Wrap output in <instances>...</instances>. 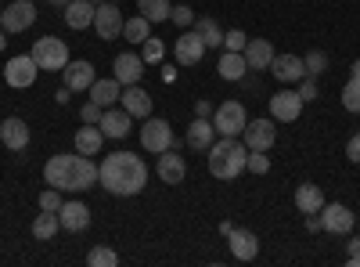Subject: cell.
Returning a JSON list of instances; mask_svg holds the SVG:
<instances>
[{
    "label": "cell",
    "instance_id": "f546056e",
    "mask_svg": "<svg viewBox=\"0 0 360 267\" xmlns=\"http://www.w3.org/2000/svg\"><path fill=\"white\" fill-rule=\"evenodd\" d=\"M62 231V221H58V213H51V210H44V213H37V221H33V235L40 242H47V239H54V235Z\"/></svg>",
    "mask_w": 360,
    "mask_h": 267
},
{
    "label": "cell",
    "instance_id": "7a4b0ae2",
    "mask_svg": "<svg viewBox=\"0 0 360 267\" xmlns=\"http://www.w3.org/2000/svg\"><path fill=\"white\" fill-rule=\"evenodd\" d=\"M44 181L58 192H86L98 185V166L90 163L83 152L76 156H51L47 166H44Z\"/></svg>",
    "mask_w": 360,
    "mask_h": 267
},
{
    "label": "cell",
    "instance_id": "816d5d0a",
    "mask_svg": "<svg viewBox=\"0 0 360 267\" xmlns=\"http://www.w3.org/2000/svg\"><path fill=\"white\" fill-rule=\"evenodd\" d=\"M0 11H4V8H0Z\"/></svg>",
    "mask_w": 360,
    "mask_h": 267
},
{
    "label": "cell",
    "instance_id": "d6986e66",
    "mask_svg": "<svg viewBox=\"0 0 360 267\" xmlns=\"http://www.w3.org/2000/svg\"><path fill=\"white\" fill-rule=\"evenodd\" d=\"M0 141H4L11 152H22V148L29 144V127H25V120H18V116H8V120L0 123Z\"/></svg>",
    "mask_w": 360,
    "mask_h": 267
},
{
    "label": "cell",
    "instance_id": "5b68a950",
    "mask_svg": "<svg viewBox=\"0 0 360 267\" xmlns=\"http://www.w3.org/2000/svg\"><path fill=\"white\" fill-rule=\"evenodd\" d=\"M245 123H249V116H245V105L242 101H224L217 108V116H213V127L224 137H238V134L245 130Z\"/></svg>",
    "mask_w": 360,
    "mask_h": 267
},
{
    "label": "cell",
    "instance_id": "4fadbf2b",
    "mask_svg": "<svg viewBox=\"0 0 360 267\" xmlns=\"http://www.w3.org/2000/svg\"><path fill=\"white\" fill-rule=\"evenodd\" d=\"M173 51H176V62L180 66H198L202 54H205V44H202V37L195 33V29H184V33L176 37Z\"/></svg>",
    "mask_w": 360,
    "mask_h": 267
},
{
    "label": "cell",
    "instance_id": "74e56055",
    "mask_svg": "<svg viewBox=\"0 0 360 267\" xmlns=\"http://www.w3.org/2000/svg\"><path fill=\"white\" fill-rule=\"evenodd\" d=\"M162 54H166V47H162V40H155V37H148L144 40V62H162Z\"/></svg>",
    "mask_w": 360,
    "mask_h": 267
},
{
    "label": "cell",
    "instance_id": "3957f363",
    "mask_svg": "<svg viewBox=\"0 0 360 267\" xmlns=\"http://www.w3.org/2000/svg\"><path fill=\"white\" fill-rule=\"evenodd\" d=\"M245 159H249V148L245 141L238 137H220L209 144V173L220 177V181H234V177L245 173Z\"/></svg>",
    "mask_w": 360,
    "mask_h": 267
},
{
    "label": "cell",
    "instance_id": "7dc6e473",
    "mask_svg": "<svg viewBox=\"0 0 360 267\" xmlns=\"http://www.w3.org/2000/svg\"><path fill=\"white\" fill-rule=\"evenodd\" d=\"M307 228L317 231V228H321V217H317V213H307Z\"/></svg>",
    "mask_w": 360,
    "mask_h": 267
},
{
    "label": "cell",
    "instance_id": "8fae6325",
    "mask_svg": "<svg viewBox=\"0 0 360 267\" xmlns=\"http://www.w3.org/2000/svg\"><path fill=\"white\" fill-rule=\"evenodd\" d=\"M353 210L349 206H342V202H324L321 206V228L324 231H332V235H346V231H353Z\"/></svg>",
    "mask_w": 360,
    "mask_h": 267
},
{
    "label": "cell",
    "instance_id": "cb8c5ba5",
    "mask_svg": "<svg viewBox=\"0 0 360 267\" xmlns=\"http://www.w3.org/2000/svg\"><path fill=\"white\" fill-rule=\"evenodd\" d=\"M245 62H249V69H270V62H274V44H270V40H249L245 44Z\"/></svg>",
    "mask_w": 360,
    "mask_h": 267
},
{
    "label": "cell",
    "instance_id": "d4e9b609",
    "mask_svg": "<svg viewBox=\"0 0 360 267\" xmlns=\"http://www.w3.org/2000/svg\"><path fill=\"white\" fill-rule=\"evenodd\" d=\"M119 101H123V108L134 116V120H137V116H152V94H148V91H141L137 83H130Z\"/></svg>",
    "mask_w": 360,
    "mask_h": 267
},
{
    "label": "cell",
    "instance_id": "681fc988",
    "mask_svg": "<svg viewBox=\"0 0 360 267\" xmlns=\"http://www.w3.org/2000/svg\"><path fill=\"white\" fill-rule=\"evenodd\" d=\"M353 80H360V58H356V62H353Z\"/></svg>",
    "mask_w": 360,
    "mask_h": 267
},
{
    "label": "cell",
    "instance_id": "f907efd6",
    "mask_svg": "<svg viewBox=\"0 0 360 267\" xmlns=\"http://www.w3.org/2000/svg\"><path fill=\"white\" fill-rule=\"evenodd\" d=\"M51 4H58V8H65V4H69V0H51Z\"/></svg>",
    "mask_w": 360,
    "mask_h": 267
},
{
    "label": "cell",
    "instance_id": "44dd1931",
    "mask_svg": "<svg viewBox=\"0 0 360 267\" xmlns=\"http://www.w3.org/2000/svg\"><path fill=\"white\" fill-rule=\"evenodd\" d=\"M119 98H123V83H119L115 76H112V80H94V83H90V101H98L101 108H112Z\"/></svg>",
    "mask_w": 360,
    "mask_h": 267
},
{
    "label": "cell",
    "instance_id": "8992f818",
    "mask_svg": "<svg viewBox=\"0 0 360 267\" xmlns=\"http://www.w3.org/2000/svg\"><path fill=\"white\" fill-rule=\"evenodd\" d=\"M37 69L40 66H37L33 54H18L4 66V80H8V87H15V91H25V87L37 83Z\"/></svg>",
    "mask_w": 360,
    "mask_h": 267
},
{
    "label": "cell",
    "instance_id": "d590c367",
    "mask_svg": "<svg viewBox=\"0 0 360 267\" xmlns=\"http://www.w3.org/2000/svg\"><path fill=\"white\" fill-rule=\"evenodd\" d=\"M303 66H307V76H321V73L328 69V54H324V51H310V54L303 58Z\"/></svg>",
    "mask_w": 360,
    "mask_h": 267
},
{
    "label": "cell",
    "instance_id": "4316f807",
    "mask_svg": "<svg viewBox=\"0 0 360 267\" xmlns=\"http://www.w3.org/2000/svg\"><path fill=\"white\" fill-rule=\"evenodd\" d=\"M65 25L69 29L94 25V4H90V0H69V4H65Z\"/></svg>",
    "mask_w": 360,
    "mask_h": 267
},
{
    "label": "cell",
    "instance_id": "ac0fdd59",
    "mask_svg": "<svg viewBox=\"0 0 360 267\" xmlns=\"http://www.w3.org/2000/svg\"><path fill=\"white\" fill-rule=\"evenodd\" d=\"M112 69H115V80L123 83V87H130V83H137L141 80V73H144V58L141 54H119L115 62H112Z\"/></svg>",
    "mask_w": 360,
    "mask_h": 267
},
{
    "label": "cell",
    "instance_id": "7c38bea8",
    "mask_svg": "<svg viewBox=\"0 0 360 267\" xmlns=\"http://www.w3.org/2000/svg\"><path fill=\"white\" fill-rule=\"evenodd\" d=\"M303 98H299L295 91H278L274 98H270V116H274L278 123H295L299 112H303Z\"/></svg>",
    "mask_w": 360,
    "mask_h": 267
},
{
    "label": "cell",
    "instance_id": "f6af8a7d",
    "mask_svg": "<svg viewBox=\"0 0 360 267\" xmlns=\"http://www.w3.org/2000/svg\"><path fill=\"white\" fill-rule=\"evenodd\" d=\"M349 267H360V235H353L349 242Z\"/></svg>",
    "mask_w": 360,
    "mask_h": 267
},
{
    "label": "cell",
    "instance_id": "9a60e30c",
    "mask_svg": "<svg viewBox=\"0 0 360 267\" xmlns=\"http://www.w3.org/2000/svg\"><path fill=\"white\" fill-rule=\"evenodd\" d=\"M270 73H274L281 83H299L307 76V66H303V58H295V54H274Z\"/></svg>",
    "mask_w": 360,
    "mask_h": 267
},
{
    "label": "cell",
    "instance_id": "d6a6232c",
    "mask_svg": "<svg viewBox=\"0 0 360 267\" xmlns=\"http://www.w3.org/2000/svg\"><path fill=\"white\" fill-rule=\"evenodd\" d=\"M169 0H137V11L148 18V22H166L169 18Z\"/></svg>",
    "mask_w": 360,
    "mask_h": 267
},
{
    "label": "cell",
    "instance_id": "e575fe53",
    "mask_svg": "<svg viewBox=\"0 0 360 267\" xmlns=\"http://www.w3.org/2000/svg\"><path fill=\"white\" fill-rule=\"evenodd\" d=\"M342 108L346 112H360V80H353V76L342 87Z\"/></svg>",
    "mask_w": 360,
    "mask_h": 267
},
{
    "label": "cell",
    "instance_id": "7402d4cb",
    "mask_svg": "<svg viewBox=\"0 0 360 267\" xmlns=\"http://www.w3.org/2000/svg\"><path fill=\"white\" fill-rule=\"evenodd\" d=\"M217 141V127L209 123V116H198V120L188 127V144L195 152H209V144Z\"/></svg>",
    "mask_w": 360,
    "mask_h": 267
},
{
    "label": "cell",
    "instance_id": "ffe728a7",
    "mask_svg": "<svg viewBox=\"0 0 360 267\" xmlns=\"http://www.w3.org/2000/svg\"><path fill=\"white\" fill-rule=\"evenodd\" d=\"M58 221H62L65 231H86V228H90V210H86L83 202H62Z\"/></svg>",
    "mask_w": 360,
    "mask_h": 267
},
{
    "label": "cell",
    "instance_id": "f35d334b",
    "mask_svg": "<svg viewBox=\"0 0 360 267\" xmlns=\"http://www.w3.org/2000/svg\"><path fill=\"white\" fill-rule=\"evenodd\" d=\"M62 192H58V188H47L44 195H40V210H51V213H58V210H62Z\"/></svg>",
    "mask_w": 360,
    "mask_h": 267
},
{
    "label": "cell",
    "instance_id": "277c9868",
    "mask_svg": "<svg viewBox=\"0 0 360 267\" xmlns=\"http://www.w3.org/2000/svg\"><path fill=\"white\" fill-rule=\"evenodd\" d=\"M33 58H37L40 69L62 73L69 66V47H65V40H58V37H40L37 47H33Z\"/></svg>",
    "mask_w": 360,
    "mask_h": 267
},
{
    "label": "cell",
    "instance_id": "30bf717a",
    "mask_svg": "<svg viewBox=\"0 0 360 267\" xmlns=\"http://www.w3.org/2000/svg\"><path fill=\"white\" fill-rule=\"evenodd\" d=\"M94 29H98V37H101V40L123 37V11H119L112 0L98 4V8H94Z\"/></svg>",
    "mask_w": 360,
    "mask_h": 267
},
{
    "label": "cell",
    "instance_id": "2e32d148",
    "mask_svg": "<svg viewBox=\"0 0 360 267\" xmlns=\"http://www.w3.org/2000/svg\"><path fill=\"white\" fill-rule=\"evenodd\" d=\"M231 253H234V260H256L259 256V239L252 231H245V228H231Z\"/></svg>",
    "mask_w": 360,
    "mask_h": 267
},
{
    "label": "cell",
    "instance_id": "ba28073f",
    "mask_svg": "<svg viewBox=\"0 0 360 267\" xmlns=\"http://www.w3.org/2000/svg\"><path fill=\"white\" fill-rule=\"evenodd\" d=\"M242 141H245L249 152H270L274 141H278V130H274L270 120H249L245 130H242Z\"/></svg>",
    "mask_w": 360,
    "mask_h": 267
},
{
    "label": "cell",
    "instance_id": "b9f144b4",
    "mask_svg": "<svg viewBox=\"0 0 360 267\" xmlns=\"http://www.w3.org/2000/svg\"><path fill=\"white\" fill-rule=\"evenodd\" d=\"M101 112H105V108H101L98 101H86L83 112H79V120H83V123H101Z\"/></svg>",
    "mask_w": 360,
    "mask_h": 267
},
{
    "label": "cell",
    "instance_id": "9c48e42d",
    "mask_svg": "<svg viewBox=\"0 0 360 267\" xmlns=\"http://www.w3.org/2000/svg\"><path fill=\"white\" fill-rule=\"evenodd\" d=\"M37 22V8L29 4V0H15L0 11V25H4V33H25L29 25Z\"/></svg>",
    "mask_w": 360,
    "mask_h": 267
},
{
    "label": "cell",
    "instance_id": "ab89813d",
    "mask_svg": "<svg viewBox=\"0 0 360 267\" xmlns=\"http://www.w3.org/2000/svg\"><path fill=\"white\" fill-rule=\"evenodd\" d=\"M245 170H252V173H266V170H270V156H266V152H249Z\"/></svg>",
    "mask_w": 360,
    "mask_h": 267
},
{
    "label": "cell",
    "instance_id": "1f68e13d",
    "mask_svg": "<svg viewBox=\"0 0 360 267\" xmlns=\"http://www.w3.org/2000/svg\"><path fill=\"white\" fill-rule=\"evenodd\" d=\"M191 29L202 37V44H205V47H220V44H224V33H220V25H217L213 18H195V25H191Z\"/></svg>",
    "mask_w": 360,
    "mask_h": 267
},
{
    "label": "cell",
    "instance_id": "6da1fadb",
    "mask_svg": "<svg viewBox=\"0 0 360 267\" xmlns=\"http://www.w3.org/2000/svg\"><path fill=\"white\" fill-rule=\"evenodd\" d=\"M98 185L108 192V195H137L144 192L148 185V166L141 156L134 152H112L105 156V163L98 166Z\"/></svg>",
    "mask_w": 360,
    "mask_h": 267
},
{
    "label": "cell",
    "instance_id": "836d02e7",
    "mask_svg": "<svg viewBox=\"0 0 360 267\" xmlns=\"http://www.w3.org/2000/svg\"><path fill=\"white\" fill-rule=\"evenodd\" d=\"M86 263H90V267H115V263H119V253L108 249V246H94V249L86 253Z\"/></svg>",
    "mask_w": 360,
    "mask_h": 267
},
{
    "label": "cell",
    "instance_id": "f5cc1de1",
    "mask_svg": "<svg viewBox=\"0 0 360 267\" xmlns=\"http://www.w3.org/2000/svg\"><path fill=\"white\" fill-rule=\"evenodd\" d=\"M112 4H115V0H112Z\"/></svg>",
    "mask_w": 360,
    "mask_h": 267
},
{
    "label": "cell",
    "instance_id": "603a6c76",
    "mask_svg": "<svg viewBox=\"0 0 360 267\" xmlns=\"http://www.w3.org/2000/svg\"><path fill=\"white\" fill-rule=\"evenodd\" d=\"M62 73H65V87H69V91H90V83H94V66H90V62H72V58H69V66Z\"/></svg>",
    "mask_w": 360,
    "mask_h": 267
},
{
    "label": "cell",
    "instance_id": "c3c4849f",
    "mask_svg": "<svg viewBox=\"0 0 360 267\" xmlns=\"http://www.w3.org/2000/svg\"><path fill=\"white\" fill-rule=\"evenodd\" d=\"M4 44H8V33H4V25H0V51H4Z\"/></svg>",
    "mask_w": 360,
    "mask_h": 267
},
{
    "label": "cell",
    "instance_id": "f1b7e54d",
    "mask_svg": "<svg viewBox=\"0 0 360 267\" xmlns=\"http://www.w3.org/2000/svg\"><path fill=\"white\" fill-rule=\"evenodd\" d=\"M217 73H220L224 80H242V76L249 73V62H245V54H242V51H227V54L220 58Z\"/></svg>",
    "mask_w": 360,
    "mask_h": 267
},
{
    "label": "cell",
    "instance_id": "bcb514c9",
    "mask_svg": "<svg viewBox=\"0 0 360 267\" xmlns=\"http://www.w3.org/2000/svg\"><path fill=\"white\" fill-rule=\"evenodd\" d=\"M69 94H72L69 87H58V94H54V101H58V105H69Z\"/></svg>",
    "mask_w": 360,
    "mask_h": 267
},
{
    "label": "cell",
    "instance_id": "e0dca14e",
    "mask_svg": "<svg viewBox=\"0 0 360 267\" xmlns=\"http://www.w3.org/2000/svg\"><path fill=\"white\" fill-rule=\"evenodd\" d=\"M155 173L162 177L166 185H180V181L188 177V163L180 159L176 152H169V148H166V152H159V166H155Z\"/></svg>",
    "mask_w": 360,
    "mask_h": 267
},
{
    "label": "cell",
    "instance_id": "5bb4252c",
    "mask_svg": "<svg viewBox=\"0 0 360 267\" xmlns=\"http://www.w3.org/2000/svg\"><path fill=\"white\" fill-rule=\"evenodd\" d=\"M130 120H134V116H130L127 108H115V105H112V108L101 112V123H98V127H101L105 137H119V141H123V137L130 134Z\"/></svg>",
    "mask_w": 360,
    "mask_h": 267
},
{
    "label": "cell",
    "instance_id": "8d00e7d4",
    "mask_svg": "<svg viewBox=\"0 0 360 267\" xmlns=\"http://www.w3.org/2000/svg\"><path fill=\"white\" fill-rule=\"evenodd\" d=\"M169 22H173L176 29H188V25H195V11L184 8V4H180V8H169Z\"/></svg>",
    "mask_w": 360,
    "mask_h": 267
},
{
    "label": "cell",
    "instance_id": "4dcf8cb0",
    "mask_svg": "<svg viewBox=\"0 0 360 267\" xmlns=\"http://www.w3.org/2000/svg\"><path fill=\"white\" fill-rule=\"evenodd\" d=\"M123 37H127L130 44H144L148 37H152V22H148L144 15L127 18V22H123Z\"/></svg>",
    "mask_w": 360,
    "mask_h": 267
},
{
    "label": "cell",
    "instance_id": "52a82bcc",
    "mask_svg": "<svg viewBox=\"0 0 360 267\" xmlns=\"http://www.w3.org/2000/svg\"><path fill=\"white\" fill-rule=\"evenodd\" d=\"M141 144L148 148V152H166V148H173V130L166 120H159V116H148L144 127H141Z\"/></svg>",
    "mask_w": 360,
    "mask_h": 267
},
{
    "label": "cell",
    "instance_id": "60d3db41",
    "mask_svg": "<svg viewBox=\"0 0 360 267\" xmlns=\"http://www.w3.org/2000/svg\"><path fill=\"white\" fill-rule=\"evenodd\" d=\"M245 44H249V37L242 33V29H231V33H224V47H227V51H245Z\"/></svg>",
    "mask_w": 360,
    "mask_h": 267
},
{
    "label": "cell",
    "instance_id": "ee69618b",
    "mask_svg": "<svg viewBox=\"0 0 360 267\" xmlns=\"http://www.w3.org/2000/svg\"><path fill=\"white\" fill-rule=\"evenodd\" d=\"M346 156H349V163H360V134H353V137H349Z\"/></svg>",
    "mask_w": 360,
    "mask_h": 267
},
{
    "label": "cell",
    "instance_id": "7bdbcfd3",
    "mask_svg": "<svg viewBox=\"0 0 360 267\" xmlns=\"http://www.w3.org/2000/svg\"><path fill=\"white\" fill-rule=\"evenodd\" d=\"M303 101H317V83H314V76H303V83H299V91H295Z\"/></svg>",
    "mask_w": 360,
    "mask_h": 267
},
{
    "label": "cell",
    "instance_id": "484cf974",
    "mask_svg": "<svg viewBox=\"0 0 360 267\" xmlns=\"http://www.w3.org/2000/svg\"><path fill=\"white\" fill-rule=\"evenodd\" d=\"M101 144H105V134H101L98 123H83V127L76 130V152H83V156H98V152H101Z\"/></svg>",
    "mask_w": 360,
    "mask_h": 267
},
{
    "label": "cell",
    "instance_id": "83f0119b",
    "mask_svg": "<svg viewBox=\"0 0 360 267\" xmlns=\"http://www.w3.org/2000/svg\"><path fill=\"white\" fill-rule=\"evenodd\" d=\"M321 206H324V192L317 185H299L295 188V210L299 213H321Z\"/></svg>",
    "mask_w": 360,
    "mask_h": 267
}]
</instances>
